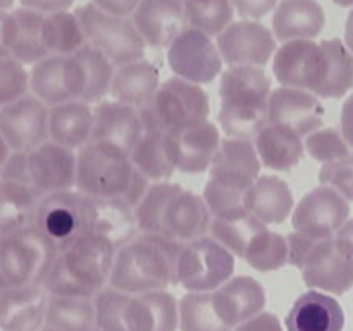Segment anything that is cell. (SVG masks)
<instances>
[{
  "label": "cell",
  "mask_w": 353,
  "mask_h": 331,
  "mask_svg": "<svg viewBox=\"0 0 353 331\" xmlns=\"http://www.w3.org/2000/svg\"><path fill=\"white\" fill-rule=\"evenodd\" d=\"M230 68H262L276 54V37L257 21H233L216 40Z\"/></svg>",
  "instance_id": "obj_16"
},
{
  "label": "cell",
  "mask_w": 353,
  "mask_h": 331,
  "mask_svg": "<svg viewBox=\"0 0 353 331\" xmlns=\"http://www.w3.org/2000/svg\"><path fill=\"white\" fill-rule=\"evenodd\" d=\"M223 62L212 37L195 28H186L168 47V64L172 72L195 85H207L223 74Z\"/></svg>",
  "instance_id": "obj_13"
},
{
  "label": "cell",
  "mask_w": 353,
  "mask_h": 331,
  "mask_svg": "<svg viewBox=\"0 0 353 331\" xmlns=\"http://www.w3.org/2000/svg\"><path fill=\"white\" fill-rule=\"evenodd\" d=\"M345 312L336 299L317 290L295 300L286 316L288 331H343Z\"/></svg>",
  "instance_id": "obj_27"
},
{
  "label": "cell",
  "mask_w": 353,
  "mask_h": 331,
  "mask_svg": "<svg viewBox=\"0 0 353 331\" xmlns=\"http://www.w3.org/2000/svg\"><path fill=\"white\" fill-rule=\"evenodd\" d=\"M178 307L181 331H233L214 310L212 292L186 293Z\"/></svg>",
  "instance_id": "obj_42"
},
{
  "label": "cell",
  "mask_w": 353,
  "mask_h": 331,
  "mask_svg": "<svg viewBox=\"0 0 353 331\" xmlns=\"http://www.w3.org/2000/svg\"><path fill=\"white\" fill-rule=\"evenodd\" d=\"M286 241H288V264L302 269L303 262H305L307 255H309L310 248L314 247L316 241L303 237V234L296 233V231L290 233L288 237H286Z\"/></svg>",
  "instance_id": "obj_51"
},
{
  "label": "cell",
  "mask_w": 353,
  "mask_h": 331,
  "mask_svg": "<svg viewBox=\"0 0 353 331\" xmlns=\"http://www.w3.org/2000/svg\"><path fill=\"white\" fill-rule=\"evenodd\" d=\"M179 307L165 290L130 295L124 310L126 331H176Z\"/></svg>",
  "instance_id": "obj_25"
},
{
  "label": "cell",
  "mask_w": 353,
  "mask_h": 331,
  "mask_svg": "<svg viewBox=\"0 0 353 331\" xmlns=\"http://www.w3.org/2000/svg\"><path fill=\"white\" fill-rule=\"evenodd\" d=\"M143 133L140 112L134 107L112 99L102 100L93 107L92 141L116 145L126 154H131Z\"/></svg>",
  "instance_id": "obj_23"
},
{
  "label": "cell",
  "mask_w": 353,
  "mask_h": 331,
  "mask_svg": "<svg viewBox=\"0 0 353 331\" xmlns=\"http://www.w3.org/2000/svg\"><path fill=\"white\" fill-rule=\"evenodd\" d=\"M264 228L268 226L255 219L247 209H238L233 212L221 214V216H212L209 233L214 240L219 241L224 248H228L234 257L241 259L252 238Z\"/></svg>",
  "instance_id": "obj_36"
},
{
  "label": "cell",
  "mask_w": 353,
  "mask_h": 331,
  "mask_svg": "<svg viewBox=\"0 0 353 331\" xmlns=\"http://www.w3.org/2000/svg\"><path fill=\"white\" fill-rule=\"evenodd\" d=\"M262 164L274 171H290L295 168L305 154V143L295 131L278 124H268L254 138Z\"/></svg>",
  "instance_id": "obj_32"
},
{
  "label": "cell",
  "mask_w": 353,
  "mask_h": 331,
  "mask_svg": "<svg viewBox=\"0 0 353 331\" xmlns=\"http://www.w3.org/2000/svg\"><path fill=\"white\" fill-rule=\"evenodd\" d=\"M130 300V293L119 292L112 286H105L93 299L99 331H126L124 330V310Z\"/></svg>",
  "instance_id": "obj_45"
},
{
  "label": "cell",
  "mask_w": 353,
  "mask_h": 331,
  "mask_svg": "<svg viewBox=\"0 0 353 331\" xmlns=\"http://www.w3.org/2000/svg\"><path fill=\"white\" fill-rule=\"evenodd\" d=\"M340 130L347 143L353 148V93L343 102L340 116Z\"/></svg>",
  "instance_id": "obj_55"
},
{
  "label": "cell",
  "mask_w": 353,
  "mask_h": 331,
  "mask_svg": "<svg viewBox=\"0 0 353 331\" xmlns=\"http://www.w3.org/2000/svg\"><path fill=\"white\" fill-rule=\"evenodd\" d=\"M93 107L83 100L48 107V140L71 150L92 141Z\"/></svg>",
  "instance_id": "obj_30"
},
{
  "label": "cell",
  "mask_w": 353,
  "mask_h": 331,
  "mask_svg": "<svg viewBox=\"0 0 353 331\" xmlns=\"http://www.w3.org/2000/svg\"><path fill=\"white\" fill-rule=\"evenodd\" d=\"M261 164L254 140L226 137L221 141L219 150L210 164L209 179L245 195L261 176Z\"/></svg>",
  "instance_id": "obj_20"
},
{
  "label": "cell",
  "mask_w": 353,
  "mask_h": 331,
  "mask_svg": "<svg viewBox=\"0 0 353 331\" xmlns=\"http://www.w3.org/2000/svg\"><path fill=\"white\" fill-rule=\"evenodd\" d=\"M350 205L336 190L326 185L310 190L300 199L292 214L293 231L323 241L333 238L341 226L348 221Z\"/></svg>",
  "instance_id": "obj_14"
},
{
  "label": "cell",
  "mask_w": 353,
  "mask_h": 331,
  "mask_svg": "<svg viewBox=\"0 0 353 331\" xmlns=\"http://www.w3.org/2000/svg\"><path fill=\"white\" fill-rule=\"evenodd\" d=\"M76 16L85 31L86 43L102 52L116 68L145 57L147 45L133 19L102 12L92 2L78 7Z\"/></svg>",
  "instance_id": "obj_11"
},
{
  "label": "cell",
  "mask_w": 353,
  "mask_h": 331,
  "mask_svg": "<svg viewBox=\"0 0 353 331\" xmlns=\"http://www.w3.org/2000/svg\"><path fill=\"white\" fill-rule=\"evenodd\" d=\"M203 200H205L207 207L210 209L212 216H221V214L233 212V210L245 209V195L238 193L234 190L224 188V186L217 185L212 179L205 183L203 186Z\"/></svg>",
  "instance_id": "obj_49"
},
{
  "label": "cell",
  "mask_w": 353,
  "mask_h": 331,
  "mask_svg": "<svg viewBox=\"0 0 353 331\" xmlns=\"http://www.w3.org/2000/svg\"><path fill=\"white\" fill-rule=\"evenodd\" d=\"M324 114L319 97L307 90L279 86L269 97V124L288 128L302 138L323 128Z\"/></svg>",
  "instance_id": "obj_19"
},
{
  "label": "cell",
  "mask_w": 353,
  "mask_h": 331,
  "mask_svg": "<svg viewBox=\"0 0 353 331\" xmlns=\"http://www.w3.org/2000/svg\"><path fill=\"white\" fill-rule=\"evenodd\" d=\"M0 295H2V292H0Z\"/></svg>",
  "instance_id": "obj_63"
},
{
  "label": "cell",
  "mask_w": 353,
  "mask_h": 331,
  "mask_svg": "<svg viewBox=\"0 0 353 331\" xmlns=\"http://www.w3.org/2000/svg\"><path fill=\"white\" fill-rule=\"evenodd\" d=\"M141 0H92L93 6L102 12L112 14V16L128 17L137 10Z\"/></svg>",
  "instance_id": "obj_53"
},
{
  "label": "cell",
  "mask_w": 353,
  "mask_h": 331,
  "mask_svg": "<svg viewBox=\"0 0 353 331\" xmlns=\"http://www.w3.org/2000/svg\"><path fill=\"white\" fill-rule=\"evenodd\" d=\"M130 154L103 141H90L78 150L76 190L95 200L124 199L134 178Z\"/></svg>",
  "instance_id": "obj_6"
},
{
  "label": "cell",
  "mask_w": 353,
  "mask_h": 331,
  "mask_svg": "<svg viewBox=\"0 0 353 331\" xmlns=\"http://www.w3.org/2000/svg\"><path fill=\"white\" fill-rule=\"evenodd\" d=\"M326 24L324 9L317 0H281L272 16L276 40H314Z\"/></svg>",
  "instance_id": "obj_29"
},
{
  "label": "cell",
  "mask_w": 353,
  "mask_h": 331,
  "mask_svg": "<svg viewBox=\"0 0 353 331\" xmlns=\"http://www.w3.org/2000/svg\"><path fill=\"white\" fill-rule=\"evenodd\" d=\"M93 331H99V330H93Z\"/></svg>",
  "instance_id": "obj_62"
},
{
  "label": "cell",
  "mask_w": 353,
  "mask_h": 331,
  "mask_svg": "<svg viewBox=\"0 0 353 331\" xmlns=\"http://www.w3.org/2000/svg\"><path fill=\"white\" fill-rule=\"evenodd\" d=\"M233 331H283V328L274 314L261 312L259 316L248 319L247 323L234 328Z\"/></svg>",
  "instance_id": "obj_52"
},
{
  "label": "cell",
  "mask_w": 353,
  "mask_h": 331,
  "mask_svg": "<svg viewBox=\"0 0 353 331\" xmlns=\"http://www.w3.org/2000/svg\"><path fill=\"white\" fill-rule=\"evenodd\" d=\"M164 137V131L147 130L130 154L134 169L147 176L152 183L169 181L174 172L165 150Z\"/></svg>",
  "instance_id": "obj_38"
},
{
  "label": "cell",
  "mask_w": 353,
  "mask_h": 331,
  "mask_svg": "<svg viewBox=\"0 0 353 331\" xmlns=\"http://www.w3.org/2000/svg\"><path fill=\"white\" fill-rule=\"evenodd\" d=\"M183 245L162 234L138 233L130 243L117 248L109 286L140 295L176 285V262Z\"/></svg>",
  "instance_id": "obj_2"
},
{
  "label": "cell",
  "mask_w": 353,
  "mask_h": 331,
  "mask_svg": "<svg viewBox=\"0 0 353 331\" xmlns=\"http://www.w3.org/2000/svg\"><path fill=\"white\" fill-rule=\"evenodd\" d=\"M336 6H341V7H350L353 6V0H333Z\"/></svg>",
  "instance_id": "obj_60"
},
{
  "label": "cell",
  "mask_w": 353,
  "mask_h": 331,
  "mask_svg": "<svg viewBox=\"0 0 353 331\" xmlns=\"http://www.w3.org/2000/svg\"><path fill=\"white\" fill-rule=\"evenodd\" d=\"M10 34H12L10 14L0 12V59L10 57Z\"/></svg>",
  "instance_id": "obj_56"
},
{
  "label": "cell",
  "mask_w": 353,
  "mask_h": 331,
  "mask_svg": "<svg viewBox=\"0 0 353 331\" xmlns=\"http://www.w3.org/2000/svg\"><path fill=\"white\" fill-rule=\"evenodd\" d=\"M309 288L343 295L353 286V219H348L333 238L316 241L302 265Z\"/></svg>",
  "instance_id": "obj_10"
},
{
  "label": "cell",
  "mask_w": 353,
  "mask_h": 331,
  "mask_svg": "<svg viewBox=\"0 0 353 331\" xmlns=\"http://www.w3.org/2000/svg\"><path fill=\"white\" fill-rule=\"evenodd\" d=\"M234 255L212 237L183 245L176 262V285L190 292H214L233 278Z\"/></svg>",
  "instance_id": "obj_12"
},
{
  "label": "cell",
  "mask_w": 353,
  "mask_h": 331,
  "mask_svg": "<svg viewBox=\"0 0 353 331\" xmlns=\"http://www.w3.org/2000/svg\"><path fill=\"white\" fill-rule=\"evenodd\" d=\"M10 57L21 64H38L50 57L45 43V14L21 7L10 12Z\"/></svg>",
  "instance_id": "obj_33"
},
{
  "label": "cell",
  "mask_w": 353,
  "mask_h": 331,
  "mask_svg": "<svg viewBox=\"0 0 353 331\" xmlns=\"http://www.w3.org/2000/svg\"><path fill=\"white\" fill-rule=\"evenodd\" d=\"M47 292L41 286H23L0 295L2 331H40L47 316Z\"/></svg>",
  "instance_id": "obj_26"
},
{
  "label": "cell",
  "mask_w": 353,
  "mask_h": 331,
  "mask_svg": "<svg viewBox=\"0 0 353 331\" xmlns=\"http://www.w3.org/2000/svg\"><path fill=\"white\" fill-rule=\"evenodd\" d=\"M57 254L34 224L0 238V292L41 286Z\"/></svg>",
  "instance_id": "obj_7"
},
{
  "label": "cell",
  "mask_w": 353,
  "mask_h": 331,
  "mask_svg": "<svg viewBox=\"0 0 353 331\" xmlns=\"http://www.w3.org/2000/svg\"><path fill=\"white\" fill-rule=\"evenodd\" d=\"M40 331H55V330H52V328H48V326H45V328H41Z\"/></svg>",
  "instance_id": "obj_61"
},
{
  "label": "cell",
  "mask_w": 353,
  "mask_h": 331,
  "mask_svg": "<svg viewBox=\"0 0 353 331\" xmlns=\"http://www.w3.org/2000/svg\"><path fill=\"white\" fill-rule=\"evenodd\" d=\"M190 28L209 37H219L233 23L234 7L231 0H183Z\"/></svg>",
  "instance_id": "obj_43"
},
{
  "label": "cell",
  "mask_w": 353,
  "mask_h": 331,
  "mask_svg": "<svg viewBox=\"0 0 353 331\" xmlns=\"http://www.w3.org/2000/svg\"><path fill=\"white\" fill-rule=\"evenodd\" d=\"M74 55L81 64L83 71H85V93H83V102L86 103H100L105 100L109 95L110 85H112L114 72H116V66L97 48H93L90 43H85L79 48Z\"/></svg>",
  "instance_id": "obj_39"
},
{
  "label": "cell",
  "mask_w": 353,
  "mask_h": 331,
  "mask_svg": "<svg viewBox=\"0 0 353 331\" xmlns=\"http://www.w3.org/2000/svg\"><path fill=\"white\" fill-rule=\"evenodd\" d=\"M95 207L97 221L93 233L107 238L116 248L130 243L140 233L134 207L124 202L123 199L95 200Z\"/></svg>",
  "instance_id": "obj_35"
},
{
  "label": "cell",
  "mask_w": 353,
  "mask_h": 331,
  "mask_svg": "<svg viewBox=\"0 0 353 331\" xmlns=\"http://www.w3.org/2000/svg\"><path fill=\"white\" fill-rule=\"evenodd\" d=\"M45 326L55 331L97 330L95 302L83 297H48Z\"/></svg>",
  "instance_id": "obj_37"
},
{
  "label": "cell",
  "mask_w": 353,
  "mask_h": 331,
  "mask_svg": "<svg viewBox=\"0 0 353 331\" xmlns=\"http://www.w3.org/2000/svg\"><path fill=\"white\" fill-rule=\"evenodd\" d=\"M272 72L281 86L340 99L353 86V54L338 38L286 41L276 50Z\"/></svg>",
  "instance_id": "obj_1"
},
{
  "label": "cell",
  "mask_w": 353,
  "mask_h": 331,
  "mask_svg": "<svg viewBox=\"0 0 353 331\" xmlns=\"http://www.w3.org/2000/svg\"><path fill=\"white\" fill-rule=\"evenodd\" d=\"M219 130L210 121L196 126L165 131L164 143L174 171L199 174L210 169L219 145Z\"/></svg>",
  "instance_id": "obj_17"
},
{
  "label": "cell",
  "mask_w": 353,
  "mask_h": 331,
  "mask_svg": "<svg viewBox=\"0 0 353 331\" xmlns=\"http://www.w3.org/2000/svg\"><path fill=\"white\" fill-rule=\"evenodd\" d=\"M159 86H161L159 69L152 62L141 59L116 68L109 95L117 102L141 109L154 99Z\"/></svg>",
  "instance_id": "obj_31"
},
{
  "label": "cell",
  "mask_w": 353,
  "mask_h": 331,
  "mask_svg": "<svg viewBox=\"0 0 353 331\" xmlns=\"http://www.w3.org/2000/svg\"><path fill=\"white\" fill-rule=\"evenodd\" d=\"M271 79L262 68H230L219 83L217 121L228 138L254 140L269 124Z\"/></svg>",
  "instance_id": "obj_4"
},
{
  "label": "cell",
  "mask_w": 353,
  "mask_h": 331,
  "mask_svg": "<svg viewBox=\"0 0 353 331\" xmlns=\"http://www.w3.org/2000/svg\"><path fill=\"white\" fill-rule=\"evenodd\" d=\"M245 209L265 226L283 224L295 209L292 188L279 176H259L245 193Z\"/></svg>",
  "instance_id": "obj_28"
},
{
  "label": "cell",
  "mask_w": 353,
  "mask_h": 331,
  "mask_svg": "<svg viewBox=\"0 0 353 331\" xmlns=\"http://www.w3.org/2000/svg\"><path fill=\"white\" fill-rule=\"evenodd\" d=\"M30 92V74L19 61L0 59V109Z\"/></svg>",
  "instance_id": "obj_47"
},
{
  "label": "cell",
  "mask_w": 353,
  "mask_h": 331,
  "mask_svg": "<svg viewBox=\"0 0 353 331\" xmlns=\"http://www.w3.org/2000/svg\"><path fill=\"white\" fill-rule=\"evenodd\" d=\"M241 259L255 271H276L288 264V241L283 234L264 228L252 238Z\"/></svg>",
  "instance_id": "obj_41"
},
{
  "label": "cell",
  "mask_w": 353,
  "mask_h": 331,
  "mask_svg": "<svg viewBox=\"0 0 353 331\" xmlns=\"http://www.w3.org/2000/svg\"><path fill=\"white\" fill-rule=\"evenodd\" d=\"M14 0H0V12H6V9L12 7Z\"/></svg>",
  "instance_id": "obj_59"
},
{
  "label": "cell",
  "mask_w": 353,
  "mask_h": 331,
  "mask_svg": "<svg viewBox=\"0 0 353 331\" xmlns=\"http://www.w3.org/2000/svg\"><path fill=\"white\" fill-rule=\"evenodd\" d=\"M95 200L79 190L50 193L38 203L34 226L57 248L65 250L95 231Z\"/></svg>",
  "instance_id": "obj_9"
},
{
  "label": "cell",
  "mask_w": 353,
  "mask_h": 331,
  "mask_svg": "<svg viewBox=\"0 0 353 331\" xmlns=\"http://www.w3.org/2000/svg\"><path fill=\"white\" fill-rule=\"evenodd\" d=\"M181 188L171 181L152 183L143 199L134 207L140 233L161 234V221L169 199Z\"/></svg>",
  "instance_id": "obj_44"
},
{
  "label": "cell",
  "mask_w": 353,
  "mask_h": 331,
  "mask_svg": "<svg viewBox=\"0 0 353 331\" xmlns=\"http://www.w3.org/2000/svg\"><path fill=\"white\" fill-rule=\"evenodd\" d=\"M76 150L48 140L30 152H12L0 178L19 183L43 199L76 188Z\"/></svg>",
  "instance_id": "obj_5"
},
{
  "label": "cell",
  "mask_w": 353,
  "mask_h": 331,
  "mask_svg": "<svg viewBox=\"0 0 353 331\" xmlns=\"http://www.w3.org/2000/svg\"><path fill=\"white\" fill-rule=\"evenodd\" d=\"M303 143H305V152H309L310 157L323 164L336 162L352 154L350 145L347 143L341 131L334 130V128H321V130L314 131L305 138Z\"/></svg>",
  "instance_id": "obj_46"
},
{
  "label": "cell",
  "mask_w": 353,
  "mask_h": 331,
  "mask_svg": "<svg viewBox=\"0 0 353 331\" xmlns=\"http://www.w3.org/2000/svg\"><path fill=\"white\" fill-rule=\"evenodd\" d=\"M145 131H172L209 121L210 102L205 90L185 79L169 78L161 83L154 99L138 109Z\"/></svg>",
  "instance_id": "obj_8"
},
{
  "label": "cell",
  "mask_w": 353,
  "mask_h": 331,
  "mask_svg": "<svg viewBox=\"0 0 353 331\" xmlns=\"http://www.w3.org/2000/svg\"><path fill=\"white\" fill-rule=\"evenodd\" d=\"M212 224V212L202 195L179 188L169 199L161 221V234L171 240L188 243L205 237Z\"/></svg>",
  "instance_id": "obj_21"
},
{
  "label": "cell",
  "mask_w": 353,
  "mask_h": 331,
  "mask_svg": "<svg viewBox=\"0 0 353 331\" xmlns=\"http://www.w3.org/2000/svg\"><path fill=\"white\" fill-rule=\"evenodd\" d=\"M45 43L50 55H72L86 43L76 12L59 10L45 14Z\"/></svg>",
  "instance_id": "obj_40"
},
{
  "label": "cell",
  "mask_w": 353,
  "mask_h": 331,
  "mask_svg": "<svg viewBox=\"0 0 353 331\" xmlns=\"http://www.w3.org/2000/svg\"><path fill=\"white\" fill-rule=\"evenodd\" d=\"M345 45L353 54V9L348 14L347 24H345Z\"/></svg>",
  "instance_id": "obj_57"
},
{
  "label": "cell",
  "mask_w": 353,
  "mask_h": 331,
  "mask_svg": "<svg viewBox=\"0 0 353 331\" xmlns=\"http://www.w3.org/2000/svg\"><path fill=\"white\" fill-rule=\"evenodd\" d=\"M0 134L10 152H30L48 141V107L34 95L0 109Z\"/></svg>",
  "instance_id": "obj_18"
},
{
  "label": "cell",
  "mask_w": 353,
  "mask_h": 331,
  "mask_svg": "<svg viewBox=\"0 0 353 331\" xmlns=\"http://www.w3.org/2000/svg\"><path fill=\"white\" fill-rule=\"evenodd\" d=\"M117 248L107 238L92 233L59 252L41 288L50 297L95 299L109 285Z\"/></svg>",
  "instance_id": "obj_3"
},
{
  "label": "cell",
  "mask_w": 353,
  "mask_h": 331,
  "mask_svg": "<svg viewBox=\"0 0 353 331\" xmlns=\"http://www.w3.org/2000/svg\"><path fill=\"white\" fill-rule=\"evenodd\" d=\"M23 7L31 10H37L41 14L59 12V10H68L74 0H19Z\"/></svg>",
  "instance_id": "obj_54"
},
{
  "label": "cell",
  "mask_w": 353,
  "mask_h": 331,
  "mask_svg": "<svg viewBox=\"0 0 353 331\" xmlns=\"http://www.w3.org/2000/svg\"><path fill=\"white\" fill-rule=\"evenodd\" d=\"M319 181L321 185L336 190L348 202H353V154L324 164L319 171Z\"/></svg>",
  "instance_id": "obj_48"
},
{
  "label": "cell",
  "mask_w": 353,
  "mask_h": 331,
  "mask_svg": "<svg viewBox=\"0 0 353 331\" xmlns=\"http://www.w3.org/2000/svg\"><path fill=\"white\" fill-rule=\"evenodd\" d=\"M133 23L147 47H169L188 28L183 0H141Z\"/></svg>",
  "instance_id": "obj_22"
},
{
  "label": "cell",
  "mask_w": 353,
  "mask_h": 331,
  "mask_svg": "<svg viewBox=\"0 0 353 331\" xmlns=\"http://www.w3.org/2000/svg\"><path fill=\"white\" fill-rule=\"evenodd\" d=\"M40 200L26 186L0 178V238L34 224Z\"/></svg>",
  "instance_id": "obj_34"
},
{
  "label": "cell",
  "mask_w": 353,
  "mask_h": 331,
  "mask_svg": "<svg viewBox=\"0 0 353 331\" xmlns=\"http://www.w3.org/2000/svg\"><path fill=\"white\" fill-rule=\"evenodd\" d=\"M212 305L228 328H236L259 316L265 305V290L250 276L231 278L212 292Z\"/></svg>",
  "instance_id": "obj_24"
},
{
  "label": "cell",
  "mask_w": 353,
  "mask_h": 331,
  "mask_svg": "<svg viewBox=\"0 0 353 331\" xmlns=\"http://www.w3.org/2000/svg\"><path fill=\"white\" fill-rule=\"evenodd\" d=\"M279 0H231L238 16L248 21H257L278 7Z\"/></svg>",
  "instance_id": "obj_50"
},
{
  "label": "cell",
  "mask_w": 353,
  "mask_h": 331,
  "mask_svg": "<svg viewBox=\"0 0 353 331\" xmlns=\"http://www.w3.org/2000/svg\"><path fill=\"white\" fill-rule=\"evenodd\" d=\"M10 154H12V152H10V148L7 147V143L3 141L2 134H0V171H2V168L6 166L7 159H9Z\"/></svg>",
  "instance_id": "obj_58"
},
{
  "label": "cell",
  "mask_w": 353,
  "mask_h": 331,
  "mask_svg": "<svg viewBox=\"0 0 353 331\" xmlns=\"http://www.w3.org/2000/svg\"><path fill=\"white\" fill-rule=\"evenodd\" d=\"M85 86V71L74 55H50L31 69V95L47 107L81 100Z\"/></svg>",
  "instance_id": "obj_15"
}]
</instances>
